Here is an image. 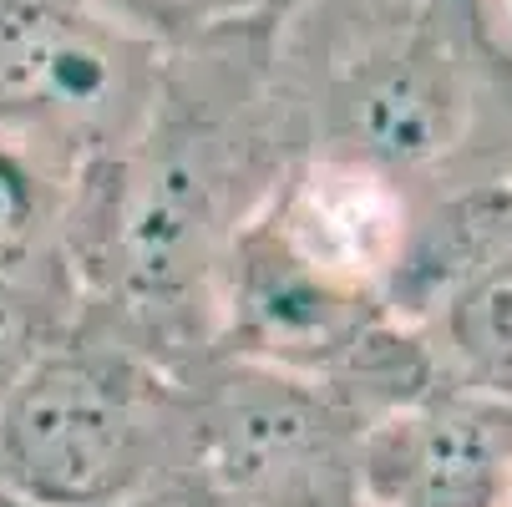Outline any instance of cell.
I'll return each instance as SVG.
<instances>
[{
  "label": "cell",
  "instance_id": "cell-1",
  "mask_svg": "<svg viewBox=\"0 0 512 507\" xmlns=\"http://www.w3.org/2000/svg\"><path fill=\"white\" fill-rule=\"evenodd\" d=\"M269 26L168 41L148 127L77 178L66 264L82 315L173 376L213 350L229 249L300 158L269 77Z\"/></svg>",
  "mask_w": 512,
  "mask_h": 507
},
{
  "label": "cell",
  "instance_id": "cell-2",
  "mask_svg": "<svg viewBox=\"0 0 512 507\" xmlns=\"http://www.w3.org/2000/svg\"><path fill=\"white\" fill-rule=\"evenodd\" d=\"M269 77L295 153L360 163L421 208L512 178V51L487 0H295Z\"/></svg>",
  "mask_w": 512,
  "mask_h": 507
},
{
  "label": "cell",
  "instance_id": "cell-3",
  "mask_svg": "<svg viewBox=\"0 0 512 507\" xmlns=\"http://www.w3.org/2000/svg\"><path fill=\"white\" fill-rule=\"evenodd\" d=\"M178 462V376L77 310L0 401V487L41 507H117Z\"/></svg>",
  "mask_w": 512,
  "mask_h": 507
},
{
  "label": "cell",
  "instance_id": "cell-4",
  "mask_svg": "<svg viewBox=\"0 0 512 507\" xmlns=\"http://www.w3.org/2000/svg\"><path fill=\"white\" fill-rule=\"evenodd\" d=\"M360 421L315 376L208 350L178 371V462L269 507H360Z\"/></svg>",
  "mask_w": 512,
  "mask_h": 507
},
{
  "label": "cell",
  "instance_id": "cell-5",
  "mask_svg": "<svg viewBox=\"0 0 512 507\" xmlns=\"http://www.w3.org/2000/svg\"><path fill=\"white\" fill-rule=\"evenodd\" d=\"M168 41L97 0H0V122L82 163L132 148L163 92Z\"/></svg>",
  "mask_w": 512,
  "mask_h": 507
},
{
  "label": "cell",
  "instance_id": "cell-6",
  "mask_svg": "<svg viewBox=\"0 0 512 507\" xmlns=\"http://www.w3.org/2000/svg\"><path fill=\"white\" fill-rule=\"evenodd\" d=\"M512 492V401L431 386L360 426V507H502Z\"/></svg>",
  "mask_w": 512,
  "mask_h": 507
},
{
  "label": "cell",
  "instance_id": "cell-7",
  "mask_svg": "<svg viewBox=\"0 0 512 507\" xmlns=\"http://www.w3.org/2000/svg\"><path fill=\"white\" fill-rule=\"evenodd\" d=\"M82 158L61 142L0 122V279L56 274L77 203Z\"/></svg>",
  "mask_w": 512,
  "mask_h": 507
},
{
  "label": "cell",
  "instance_id": "cell-8",
  "mask_svg": "<svg viewBox=\"0 0 512 507\" xmlns=\"http://www.w3.org/2000/svg\"><path fill=\"white\" fill-rule=\"evenodd\" d=\"M77 310H82V289L71 269L0 279V401L77 325Z\"/></svg>",
  "mask_w": 512,
  "mask_h": 507
},
{
  "label": "cell",
  "instance_id": "cell-9",
  "mask_svg": "<svg viewBox=\"0 0 512 507\" xmlns=\"http://www.w3.org/2000/svg\"><path fill=\"white\" fill-rule=\"evenodd\" d=\"M97 6H107L112 16L132 21L137 31H148L158 41H188L224 26L279 21L295 0H97Z\"/></svg>",
  "mask_w": 512,
  "mask_h": 507
},
{
  "label": "cell",
  "instance_id": "cell-10",
  "mask_svg": "<svg viewBox=\"0 0 512 507\" xmlns=\"http://www.w3.org/2000/svg\"><path fill=\"white\" fill-rule=\"evenodd\" d=\"M0 507H41V502H31V497H21L11 487H0Z\"/></svg>",
  "mask_w": 512,
  "mask_h": 507
},
{
  "label": "cell",
  "instance_id": "cell-11",
  "mask_svg": "<svg viewBox=\"0 0 512 507\" xmlns=\"http://www.w3.org/2000/svg\"><path fill=\"white\" fill-rule=\"evenodd\" d=\"M497 6H502V16H507V26H512V0H497Z\"/></svg>",
  "mask_w": 512,
  "mask_h": 507
}]
</instances>
